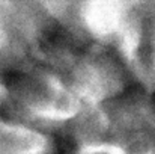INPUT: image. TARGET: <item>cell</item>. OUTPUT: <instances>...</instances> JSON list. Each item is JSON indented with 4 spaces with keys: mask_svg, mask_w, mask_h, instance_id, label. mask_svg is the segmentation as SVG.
<instances>
[{
    "mask_svg": "<svg viewBox=\"0 0 155 154\" xmlns=\"http://www.w3.org/2000/svg\"><path fill=\"white\" fill-rule=\"evenodd\" d=\"M56 148H57L56 154H75V145L68 138H63V139L57 141Z\"/></svg>",
    "mask_w": 155,
    "mask_h": 154,
    "instance_id": "6da1fadb",
    "label": "cell"
},
{
    "mask_svg": "<svg viewBox=\"0 0 155 154\" xmlns=\"http://www.w3.org/2000/svg\"><path fill=\"white\" fill-rule=\"evenodd\" d=\"M154 103H155V95H154Z\"/></svg>",
    "mask_w": 155,
    "mask_h": 154,
    "instance_id": "7a4b0ae2",
    "label": "cell"
}]
</instances>
